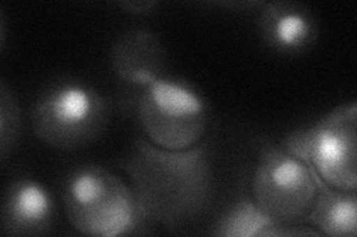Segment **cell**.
I'll use <instances>...</instances> for the list:
<instances>
[{
  "label": "cell",
  "instance_id": "cell-10",
  "mask_svg": "<svg viewBox=\"0 0 357 237\" xmlns=\"http://www.w3.org/2000/svg\"><path fill=\"white\" fill-rule=\"evenodd\" d=\"M213 234L220 237H280L319 233L314 230H299V225L277 222L266 215L252 197H241L222 213L213 229Z\"/></svg>",
  "mask_w": 357,
  "mask_h": 237
},
{
  "label": "cell",
  "instance_id": "cell-13",
  "mask_svg": "<svg viewBox=\"0 0 357 237\" xmlns=\"http://www.w3.org/2000/svg\"><path fill=\"white\" fill-rule=\"evenodd\" d=\"M122 9H126L130 14H149L153 9L158 8V2H124L119 3Z\"/></svg>",
  "mask_w": 357,
  "mask_h": 237
},
{
  "label": "cell",
  "instance_id": "cell-2",
  "mask_svg": "<svg viewBox=\"0 0 357 237\" xmlns=\"http://www.w3.org/2000/svg\"><path fill=\"white\" fill-rule=\"evenodd\" d=\"M63 205L72 227L85 236L139 233L146 222L128 183L98 165H82L66 178Z\"/></svg>",
  "mask_w": 357,
  "mask_h": 237
},
{
  "label": "cell",
  "instance_id": "cell-6",
  "mask_svg": "<svg viewBox=\"0 0 357 237\" xmlns=\"http://www.w3.org/2000/svg\"><path fill=\"white\" fill-rule=\"evenodd\" d=\"M323 187L311 167L283 145L264 144L252 177V199L284 225L305 222Z\"/></svg>",
  "mask_w": 357,
  "mask_h": 237
},
{
  "label": "cell",
  "instance_id": "cell-11",
  "mask_svg": "<svg viewBox=\"0 0 357 237\" xmlns=\"http://www.w3.org/2000/svg\"><path fill=\"white\" fill-rule=\"evenodd\" d=\"M305 222H310L319 234L356 237L357 193L323 186Z\"/></svg>",
  "mask_w": 357,
  "mask_h": 237
},
{
  "label": "cell",
  "instance_id": "cell-4",
  "mask_svg": "<svg viewBox=\"0 0 357 237\" xmlns=\"http://www.w3.org/2000/svg\"><path fill=\"white\" fill-rule=\"evenodd\" d=\"M107 120V99L76 79H60L45 88L31 111L36 137L61 152L79 150L97 141Z\"/></svg>",
  "mask_w": 357,
  "mask_h": 237
},
{
  "label": "cell",
  "instance_id": "cell-12",
  "mask_svg": "<svg viewBox=\"0 0 357 237\" xmlns=\"http://www.w3.org/2000/svg\"><path fill=\"white\" fill-rule=\"evenodd\" d=\"M21 128V111L13 91L2 83L0 91V153L2 161L8 159L9 153L14 150Z\"/></svg>",
  "mask_w": 357,
  "mask_h": 237
},
{
  "label": "cell",
  "instance_id": "cell-5",
  "mask_svg": "<svg viewBox=\"0 0 357 237\" xmlns=\"http://www.w3.org/2000/svg\"><path fill=\"white\" fill-rule=\"evenodd\" d=\"M284 149L305 162L323 186L357 188V103L341 104L311 126L284 138Z\"/></svg>",
  "mask_w": 357,
  "mask_h": 237
},
{
  "label": "cell",
  "instance_id": "cell-3",
  "mask_svg": "<svg viewBox=\"0 0 357 237\" xmlns=\"http://www.w3.org/2000/svg\"><path fill=\"white\" fill-rule=\"evenodd\" d=\"M143 137L165 150H186L204 141L210 107L183 79L164 74L128 99Z\"/></svg>",
  "mask_w": 357,
  "mask_h": 237
},
{
  "label": "cell",
  "instance_id": "cell-8",
  "mask_svg": "<svg viewBox=\"0 0 357 237\" xmlns=\"http://www.w3.org/2000/svg\"><path fill=\"white\" fill-rule=\"evenodd\" d=\"M55 221V202L50 188L30 177L10 181L2 202V231L6 236H43Z\"/></svg>",
  "mask_w": 357,
  "mask_h": 237
},
{
  "label": "cell",
  "instance_id": "cell-1",
  "mask_svg": "<svg viewBox=\"0 0 357 237\" xmlns=\"http://www.w3.org/2000/svg\"><path fill=\"white\" fill-rule=\"evenodd\" d=\"M119 169L128 177L146 225L176 230L203 215L213 197V169L204 141L186 150H165L140 137Z\"/></svg>",
  "mask_w": 357,
  "mask_h": 237
},
{
  "label": "cell",
  "instance_id": "cell-7",
  "mask_svg": "<svg viewBox=\"0 0 357 237\" xmlns=\"http://www.w3.org/2000/svg\"><path fill=\"white\" fill-rule=\"evenodd\" d=\"M110 65L131 99L165 74V49L155 33L131 28L121 33L112 44Z\"/></svg>",
  "mask_w": 357,
  "mask_h": 237
},
{
  "label": "cell",
  "instance_id": "cell-9",
  "mask_svg": "<svg viewBox=\"0 0 357 237\" xmlns=\"http://www.w3.org/2000/svg\"><path fill=\"white\" fill-rule=\"evenodd\" d=\"M262 40L278 54H303L314 44L319 27L310 9L292 2L264 6L259 17Z\"/></svg>",
  "mask_w": 357,
  "mask_h": 237
}]
</instances>
